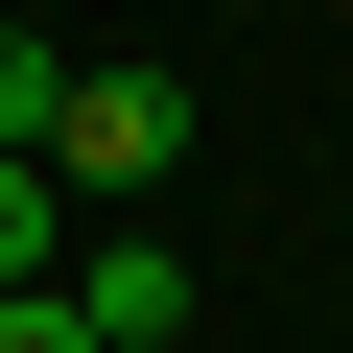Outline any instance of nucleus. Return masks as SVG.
I'll return each mask as SVG.
<instances>
[{
  "label": "nucleus",
  "instance_id": "2",
  "mask_svg": "<svg viewBox=\"0 0 353 353\" xmlns=\"http://www.w3.org/2000/svg\"><path fill=\"white\" fill-rule=\"evenodd\" d=\"M71 306H94V353H165V330H189V259H165V236H94Z\"/></svg>",
  "mask_w": 353,
  "mask_h": 353
},
{
  "label": "nucleus",
  "instance_id": "5",
  "mask_svg": "<svg viewBox=\"0 0 353 353\" xmlns=\"http://www.w3.org/2000/svg\"><path fill=\"white\" fill-rule=\"evenodd\" d=\"M0 283H48V165H0Z\"/></svg>",
  "mask_w": 353,
  "mask_h": 353
},
{
  "label": "nucleus",
  "instance_id": "1",
  "mask_svg": "<svg viewBox=\"0 0 353 353\" xmlns=\"http://www.w3.org/2000/svg\"><path fill=\"white\" fill-rule=\"evenodd\" d=\"M165 165H189V71H71L48 189H165Z\"/></svg>",
  "mask_w": 353,
  "mask_h": 353
},
{
  "label": "nucleus",
  "instance_id": "6",
  "mask_svg": "<svg viewBox=\"0 0 353 353\" xmlns=\"http://www.w3.org/2000/svg\"><path fill=\"white\" fill-rule=\"evenodd\" d=\"M165 353H212V330H165Z\"/></svg>",
  "mask_w": 353,
  "mask_h": 353
},
{
  "label": "nucleus",
  "instance_id": "4",
  "mask_svg": "<svg viewBox=\"0 0 353 353\" xmlns=\"http://www.w3.org/2000/svg\"><path fill=\"white\" fill-rule=\"evenodd\" d=\"M0 353H94V306L71 283H0Z\"/></svg>",
  "mask_w": 353,
  "mask_h": 353
},
{
  "label": "nucleus",
  "instance_id": "3",
  "mask_svg": "<svg viewBox=\"0 0 353 353\" xmlns=\"http://www.w3.org/2000/svg\"><path fill=\"white\" fill-rule=\"evenodd\" d=\"M48 118H71V48H24V24H0V165H48Z\"/></svg>",
  "mask_w": 353,
  "mask_h": 353
}]
</instances>
